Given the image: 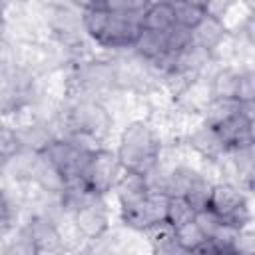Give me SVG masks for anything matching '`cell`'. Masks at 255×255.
<instances>
[{"instance_id":"obj_24","label":"cell","mask_w":255,"mask_h":255,"mask_svg":"<svg viewBox=\"0 0 255 255\" xmlns=\"http://www.w3.org/2000/svg\"><path fill=\"white\" fill-rule=\"evenodd\" d=\"M0 255H40V251L36 249V245L32 243V239L28 237L24 227H20L14 235H10L8 239L2 241Z\"/></svg>"},{"instance_id":"obj_19","label":"cell","mask_w":255,"mask_h":255,"mask_svg":"<svg viewBox=\"0 0 255 255\" xmlns=\"http://www.w3.org/2000/svg\"><path fill=\"white\" fill-rule=\"evenodd\" d=\"M237 114H239V102L237 100H215V98H211L201 112L203 124H207L211 128H217L219 124L231 120Z\"/></svg>"},{"instance_id":"obj_8","label":"cell","mask_w":255,"mask_h":255,"mask_svg":"<svg viewBox=\"0 0 255 255\" xmlns=\"http://www.w3.org/2000/svg\"><path fill=\"white\" fill-rule=\"evenodd\" d=\"M46 155V159L68 179H74V177H80L82 169H84V163L88 159L90 153L82 151L80 147H76L70 139H66L64 135H58L54 137L48 147L44 151H40Z\"/></svg>"},{"instance_id":"obj_25","label":"cell","mask_w":255,"mask_h":255,"mask_svg":"<svg viewBox=\"0 0 255 255\" xmlns=\"http://www.w3.org/2000/svg\"><path fill=\"white\" fill-rule=\"evenodd\" d=\"M18 151H22V141H20L18 129L14 126H10L8 122L0 120V155L8 161Z\"/></svg>"},{"instance_id":"obj_17","label":"cell","mask_w":255,"mask_h":255,"mask_svg":"<svg viewBox=\"0 0 255 255\" xmlns=\"http://www.w3.org/2000/svg\"><path fill=\"white\" fill-rule=\"evenodd\" d=\"M197 175L199 171L189 165H175L161 177V193H165L167 197H185Z\"/></svg>"},{"instance_id":"obj_13","label":"cell","mask_w":255,"mask_h":255,"mask_svg":"<svg viewBox=\"0 0 255 255\" xmlns=\"http://www.w3.org/2000/svg\"><path fill=\"white\" fill-rule=\"evenodd\" d=\"M215 129H217L219 137L223 139L227 151L237 149V147L253 145V141H255V135H253V122L245 120L241 114H237V116H233L231 120L219 124Z\"/></svg>"},{"instance_id":"obj_26","label":"cell","mask_w":255,"mask_h":255,"mask_svg":"<svg viewBox=\"0 0 255 255\" xmlns=\"http://www.w3.org/2000/svg\"><path fill=\"white\" fill-rule=\"evenodd\" d=\"M235 100L239 104H255V72L249 66H243L241 68Z\"/></svg>"},{"instance_id":"obj_15","label":"cell","mask_w":255,"mask_h":255,"mask_svg":"<svg viewBox=\"0 0 255 255\" xmlns=\"http://www.w3.org/2000/svg\"><path fill=\"white\" fill-rule=\"evenodd\" d=\"M239 74H241V68H235L231 64L217 68L207 84L209 96L215 100H235L237 86H239Z\"/></svg>"},{"instance_id":"obj_31","label":"cell","mask_w":255,"mask_h":255,"mask_svg":"<svg viewBox=\"0 0 255 255\" xmlns=\"http://www.w3.org/2000/svg\"><path fill=\"white\" fill-rule=\"evenodd\" d=\"M12 219H14L12 201H10V197L6 195V191L0 187V237L6 235V231H8L10 225H12Z\"/></svg>"},{"instance_id":"obj_2","label":"cell","mask_w":255,"mask_h":255,"mask_svg":"<svg viewBox=\"0 0 255 255\" xmlns=\"http://www.w3.org/2000/svg\"><path fill=\"white\" fill-rule=\"evenodd\" d=\"M64 124L68 133L88 135L102 143V139L112 129V116L96 98H78L68 110Z\"/></svg>"},{"instance_id":"obj_22","label":"cell","mask_w":255,"mask_h":255,"mask_svg":"<svg viewBox=\"0 0 255 255\" xmlns=\"http://www.w3.org/2000/svg\"><path fill=\"white\" fill-rule=\"evenodd\" d=\"M211 187H213V181L207 179V175H203L199 171V175L195 177V181L191 183V187L187 189L185 193V201L193 207V211H201V209H207L209 205V197H211Z\"/></svg>"},{"instance_id":"obj_36","label":"cell","mask_w":255,"mask_h":255,"mask_svg":"<svg viewBox=\"0 0 255 255\" xmlns=\"http://www.w3.org/2000/svg\"><path fill=\"white\" fill-rule=\"evenodd\" d=\"M0 80H2V62H0Z\"/></svg>"},{"instance_id":"obj_16","label":"cell","mask_w":255,"mask_h":255,"mask_svg":"<svg viewBox=\"0 0 255 255\" xmlns=\"http://www.w3.org/2000/svg\"><path fill=\"white\" fill-rule=\"evenodd\" d=\"M227 34H229V32H227L225 26L221 24V20H217V18L205 14V18L191 30V44L211 54V52L215 50V46H217Z\"/></svg>"},{"instance_id":"obj_21","label":"cell","mask_w":255,"mask_h":255,"mask_svg":"<svg viewBox=\"0 0 255 255\" xmlns=\"http://www.w3.org/2000/svg\"><path fill=\"white\" fill-rule=\"evenodd\" d=\"M195 219L193 207L183 197H167V209H165V225L169 229H175L179 225H185Z\"/></svg>"},{"instance_id":"obj_5","label":"cell","mask_w":255,"mask_h":255,"mask_svg":"<svg viewBox=\"0 0 255 255\" xmlns=\"http://www.w3.org/2000/svg\"><path fill=\"white\" fill-rule=\"evenodd\" d=\"M165 209H167V195L161 191H149L135 205L122 209L120 215L124 225L135 231H153L165 225Z\"/></svg>"},{"instance_id":"obj_27","label":"cell","mask_w":255,"mask_h":255,"mask_svg":"<svg viewBox=\"0 0 255 255\" xmlns=\"http://www.w3.org/2000/svg\"><path fill=\"white\" fill-rule=\"evenodd\" d=\"M239 231L237 227L233 225H227V223H221L219 229L213 233V237L209 239L219 253H227V251H235V245H237V237H239Z\"/></svg>"},{"instance_id":"obj_32","label":"cell","mask_w":255,"mask_h":255,"mask_svg":"<svg viewBox=\"0 0 255 255\" xmlns=\"http://www.w3.org/2000/svg\"><path fill=\"white\" fill-rule=\"evenodd\" d=\"M189 255H221V253L217 251V247L211 241H205L203 245H199L197 249H193Z\"/></svg>"},{"instance_id":"obj_6","label":"cell","mask_w":255,"mask_h":255,"mask_svg":"<svg viewBox=\"0 0 255 255\" xmlns=\"http://www.w3.org/2000/svg\"><path fill=\"white\" fill-rule=\"evenodd\" d=\"M70 217L76 235L86 241H98L110 229V211L104 203V197H92L74 213H70Z\"/></svg>"},{"instance_id":"obj_28","label":"cell","mask_w":255,"mask_h":255,"mask_svg":"<svg viewBox=\"0 0 255 255\" xmlns=\"http://www.w3.org/2000/svg\"><path fill=\"white\" fill-rule=\"evenodd\" d=\"M159 239L153 241V255H189L185 249H181L173 237H171V229L161 225L159 227Z\"/></svg>"},{"instance_id":"obj_23","label":"cell","mask_w":255,"mask_h":255,"mask_svg":"<svg viewBox=\"0 0 255 255\" xmlns=\"http://www.w3.org/2000/svg\"><path fill=\"white\" fill-rule=\"evenodd\" d=\"M171 237L187 253H191L193 249H197L199 245H203L207 241V237L201 233V229L195 225V221H189L185 225H179V227L171 229Z\"/></svg>"},{"instance_id":"obj_7","label":"cell","mask_w":255,"mask_h":255,"mask_svg":"<svg viewBox=\"0 0 255 255\" xmlns=\"http://www.w3.org/2000/svg\"><path fill=\"white\" fill-rule=\"evenodd\" d=\"M139 30H141V18L110 12L108 22L96 44L108 50H131Z\"/></svg>"},{"instance_id":"obj_11","label":"cell","mask_w":255,"mask_h":255,"mask_svg":"<svg viewBox=\"0 0 255 255\" xmlns=\"http://www.w3.org/2000/svg\"><path fill=\"white\" fill-rule=\"evenodd\" d=\"M149 183H147V177L145 175H139L135 171H128V169H122L120 175H118V181L114 185V193L118 197V203H120V211L122 209H128L131 205H135L139 199H143L147 193H149Z\"/></svg>"},{"instance_id":"obj_35","label":"cell","mask_w":255,"mask_h":255,"mask_svg":"<svg viewBox=\"0 0 255 255\" xmlns=\"http://www.w3.org/2000/svg\"><path fill=\"white\" fill-rule=\"evenodd\" d=\"M221 255H241V253H237V251H227V253H221Z\"/></svg>"},{"instance_id":"obj_14","label":"cell","mask_w":255,"mask_h":255,"mask_svg":"<svg viewBox=\"0 0 255 255\" xmlns=\"http://www.w3.org/2000/svg\"><path fill=\"white\" fill-rule=\"evenodd\" d=\"M131 52L143 64L153 62L163 52H167V32H153V30L141 28L137 38H135V42H133V46H131Z\"/></svg>"},{"instance_id":"obj_30","label":"cell","mask_w":255,"mask_h":255,"mask_svg":"<svg viewBox=\"0 0 255 255\" xmlns=\"http://www.w3.org/2000/svg\"><path fill=\"white\" fill-rule=\"evenodd\" d=\"M189 44H191V30L181 26H173L171 30H167V50L181 52Z\"/></svg>"},{"instance_id":"obj_33","label":"cell","mask_w":255,"mask_h":255,"mask_svg":"<svg viewBox=\"0 0 255 255\" xmlns=\"http://www.w3.org/2000/svg\"><path fill=\"white\" fill-rule=\"evenodd\" d=\"M4 42H6V20L0 18V50L4 48Z\"/></svg>"},{"instance_id":"obj_18","label":"cell","mask_w":255,"mask_h":255,"mask_svg":"<svg viewBox=\"0 0 255 255\" xmlns=\"http://www.w3.org/2000/svg\"><path fill=\"white\" fill-rule=\"evenodd\" d=\"M175 26L171 2H147V8L141 14V28L153 32H167Z\"/></svg>"},{"instance_id":"obj_3","label":"cell","mask_w":255,"mask_h":255,"mask_svg":"<svg viewBox=\"0 0 255 255\" xmlns=\"http://www.w3.org/2000/svg\"><path fill=\"white\" fill-rule=\"evenodd\" d=\"M207 209H211L223 223L233 225L237 229L249 227L253 219L247 193L231 181L213 183Z\"/></svg>"},{"instance_id":"obj_9","label":"cell","mask_w":255,"mask_h":255,"mask_svg":"<svg viewBox=\"0 0 255 255\" xmlns=\"http://www.w3.org/2000/svg\"><path fill=\"white\" fill-rule=\"evenodd\" d=\"M24 231L28 233L40 255H58L66 249L58 223L44 213L30 215V219L24 223Z\"/></svg>"},{"instance_id":"obj_1","label":"cell","mask_w":255,"mask_h":255,"mask_svg":"<svg viewBox=\"0 0 255 255\" xmlns=\"http://www.w3.org/2000/svg\"><path fill=\"white\" fill-rule=\"evenodd\" d=\"M161 137L155 128L143 120L129 122L120 135L118 143V161L122 169L135 171L139 175H151L159 169Z\"/></svg>"},{"instance_id":"obj_10","label":"cell","mask_w":255,"mask_h":255,"mask_svg":"<svg viewBox=\"0 0 255 255\" xmlns=\"http://www.w3.org/2000/svg\"><path fill=\"white\" fill-rule=\"evenodd\" d=\"M187 143L203 159H209V161H219V159H223L229 153L225 143H223V139L219 137L217 129L207 126V124H203V122L199 126H195L187 133Z\"/></svg>"},{"instance_id":"obj_34","label":"cell","mask_w":255,"mask_h":255,"mask_svg":"<svg viewBox=\"0 0 255 255\" xmlns=\"http://www.w3.org/2000/svg\"><path fill=\"white\" fill-rule=\"evenodd\" d=\"M6 173V159L0 155V179H2V175Z\"/></svg>"},{"instance_id":"obj_4","label":"cell","mask_w":255,"mask_h":255,"mask_svg":"<svg viewBox=\"0 0 255 255\" xmlns=\"http://www.w3.org/2000/svg\"><path fill=\"white\" fill-rule=\"evenodd\" d=\"M120 171H122V165L118 161L116 151L108 147H100L88 155L84 169L80 173V179L86 183L90 193H94L96 197H106L108 193L114 191Z\"/></svg>"},{"instance_id":"obj_12","label":"cell","mask_w":255,"mask_h":255,"mask_svg":"<svg viewBox=\"0 0 255 255\" xmlns=\"http://www.w3.org/2000/svg\"><path fill=\"white\" fill-rule=\"evenodd\" d=\"M30 181H34L42 191H46L48 195H54V197H60V193L66 187V177L46 159L44 153H34Z\"/></svg>"},{"instance_id":"obj_29","label":"cell","mask_w":255,"mask_h":255,"mask_svg":"<svg viewBox=\"0 0 255 255\" xmlns=\"http://www.w3.org/2000/svg\"><path fill=\"white\" fill-rule=\"evenodd\" d=\"M193 221H195V225L201 229V233L207 237V241L213 237V233H215V231L219 229V225L223 223L211 209H201V211H197Z\"/></svg>"},{"instance_id":"obj_20","label":"cell","mask_w":255,"mask_h":255,"mask_svg":"<svg viewBox=\"0 0 255 255\" xmlns=\"http://www.w3.org/2000/svg\"><path fill=\"white\" fill-rule=\"evenodd\" d=\"M173 6V16H175V26L193 30L203 18H205V2H171Z\"/></svg>"}]
</instances>
